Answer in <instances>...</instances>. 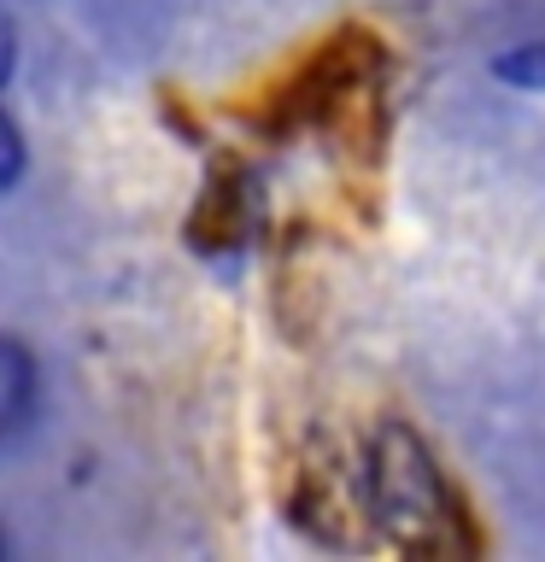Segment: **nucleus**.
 Returning <instances> with one entry per match:
<instances>
[{
  "label": "nucleus",
  "mask_w": 545,
  "mask_h": 562,
  "mask_svg": "<svg viewBox=\"0 0 545 562\" xmlns=\"http://www.w3.org/2000/svg\"><path fill=\"white\" fill-rule=\"evenodd\" d=\"M0 363H7V428H24V398H30V358L18 346L0 351Z\"/></svg>",
  "instance_id": "obj_1"
}]
</instances>
